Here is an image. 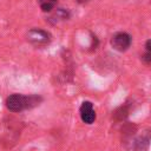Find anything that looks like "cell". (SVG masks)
<instances>
[{
    "instance_id": "cell-8",
    "label": "cell",
    "mask_w": 151,
    "mask_h": 151,
    "mask_svg": "<svg viewBox=\"0 0 151 151\" xmlns=\"http://www.w3.org/2000/svg\"><path fill=\"white\" fill-rule=\"evenodd\" d=\"M142 61L146 65H151V53L150 52H145L143 55H142Z\"/></svg>"
},
{
    "instance_id": "cell-7",
    "label": "cell",
    "mask_w": 151,
    "mask_h": 151,
    "mask_svg": "<svg viewBox=\"0 0 151 151\" xmlns=\"http://www.w3.org/2000/svg\"><path fill=\"white\" fill-rule=\"evenodd\" d=\"M113 116H114V118H116L117 120H123V119L126 118V116H127V109H126L125 106H122V107H119V109H117V110L114 111Z\"/></svg>"
},
{
    "instance_id": "cell-2",
    "label": "cell",
    "mask_w": 151,
    "mask_h": 151,
    "mask_svg": "<svg viewBox=\"0 0 151 151\" xmlns=\"http://www.w3.org/2000/svg\"><path fill=\"white\" fill-rule=\"evenodd\" d=\"M27 40L35 46H44L51 41V34L44 29L33 28L27 33Z\"/></svg>"
},
{
    "instance_id": "cell-6",
    "label": "cell",
    "mask_w": 151,
    "mask_h": 151,
    "mask_svg": "<svg viewBox=\"0 0 151 151\" xmlns=\"http://www.w3.org/2000/svg\"><path fill=\"white\" fill-rule=\"evenodd\" d=\"M57 1L58 0H38L39 5H40V7H41V9L44 12H50L54 7Z\"/></svg>"
},
{
    "instance_id": "cell-5",
    "label": "cell",
    "mask_w": 151,
    "mask_h": 151,
    "mask_svg": "<svg viewBox=\"0 0 151 151\" xmlns=\"http://www.w3.org/2000/svg\"><path fill=\"white\" fill-rule=\"evenodd\" d=\"M68 18V13L65 11V9H57V12L55 13H53L52 15H51V20L53 19V21L54 22H57V21H60V20H65V19H67Z\"/></svg>"
},
{
    "instance_id": "cell-4",
    "label": "cell",
    "mask_w": 151,
    "mask_h": 151,
    "mask_svg": "<svg viewBox=\"0 0 151 151\" xmlns=\"http://www.w3.org/2000/svg\"><path fill=\"white\" fill-rule=\"evenodd\" d=\"M81 120L85 124H92L96 120V112L91 101H84L79 109Z\"/></svg>"
},
{
    "instance_id": "cell-9",
    "label": "cell",
    "mask_w": 151,
    "mask_h": 151,
    "mask_svg": "<svg viewBox=\"0 0 151 151\" xmlns=\"http://www.w3.org/2000/svg\"><path fill=\"white\" fill-rule=\"evenodd\" d=\"M145 52H150L151 53V39H149L145 42Z\"/></svg>"
},
{
    "instance_id": "cell-1",
    "label": "cell",
    "mask_w": 151,
    "mask_h": 151,
    "mask_svg": "<svg viewBox=\"0 0 151 151\" xmlns=\"http://www.w3.org/2000/svg\"><path fill=\"white\" fill-rule=\"evenodd\" d=\"M40 101H41V98L38 96L26 97L22 94L14 93V94H11L6 99V106L12 112H20L25 109H31V107L39 105Z\"/></svg>"
},
{
    "instance_id": "cell-3",
    "label": "cell",
    "mask_w": 151,
    "mask_h": 151,
    "mask_svg": "<svg viewBox=\"0 0 151 151\" xmlns=\"http://www.w3.org/2000/svg\"><path fill=\"white\" fill-rule=\"evenodd\" d=\"M131 41H132V39H131L130 34H127L125 32H119L112 37L111 45L114 50H117L119 52H124L131 46Z\"/></svg>"
}]
</instances>
